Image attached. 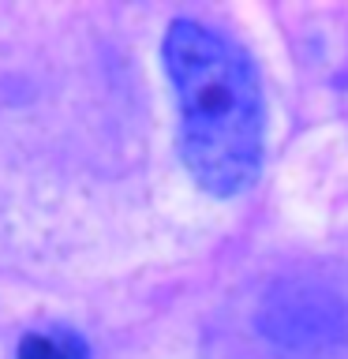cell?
Instances as JSON below:
<instances>
[{
  "mask_svg": "<svg viewBox=\"0 0 348 359\" xmlns=\"http://www.w3.org/2000/svg\"><path fill=\"white\" fill-rule=\"evenodd\" d=\"M180 105V157L213 198L243 195L258 180L266 105L255 67L232 38L199 19H173L161 45Z\"/></svg>",
  "mask_w": 348,
  "mask_h": 359,
  "instance_id": "6da1fadb",
  "label": "cell"
},
{
  "mask_svg": "<svg viewBox=\"0 0 348 359\" xmlns=\"http://www.w3.org/2000/svg\"><path fill=\"white\" fill-rule=\"evenodd\" d=\"M15 359H90V348L72 330H38L19 341Z\"/></svg>",
  "mask_w": 348,
  "mask_h": 359,
  "instance_id": "7a4b0ae2",
  "label": "cell"
}]
</instances>
